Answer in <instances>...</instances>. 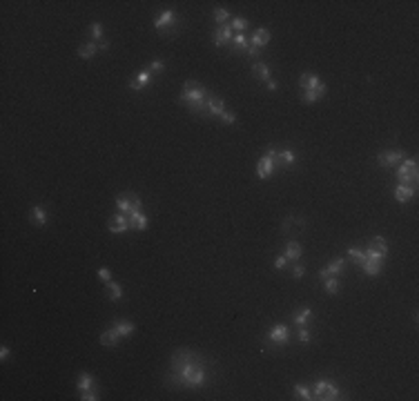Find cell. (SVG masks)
<instances>
[{
    "label": "cell",
    "instance_id": "obj_1",
    "mask_svg": "<svg viewBox=\"0 0 419 401\" xmlns=\"http://www.w3.org/2000/svg\"><path fill=\"white\" fill-rule=\"evenodd\" d=\"M208 359L190 348H181L172 354L167 372V386L183 388V390H201L210 383Z\"/></svg>",
    "mask_w": 419,
    "mask_h": 401
},
{
    "label": "cell",
    "instance_id": "obj_2",
    "mask_svg": "<svg viewBox=\"0 0 419 401\" xmlns=\"http://www.w3.org/2000/svg\"><path fill=\"white\" fill-rule=\"evenodd\" d=\"M212 96H214V94H210L201 83H196V80H185V85H183V92H181V96H178V100H181L190 111H194V114L208 116L210 98H212Z\"/></svg>",
    "mask_w": 419,
    "mask_h": 401
},
{
    "label": "cell",
    "instance_id": "obj_3",
    "mask_svg": "<svg viewBox=\"0 0 419 401\" xmlns=\"http://www.w3.org/2000/svg\"><path fill=\"white\" fill-rule=\"evenodd\" d=\"M279 150H281V147L270 145L265 154H263L261 158L257 160V176L261 178V181H267V178H272L274 169L279 167Z\"/></svg>",
    "mask_w": 419,
    "mask_h": 401
},
{
    "label": "cell",
    "instance_id": "obj_4",
    "mask_svg": "<svg viewBox=\"0 0 419 401\" xmlns=\"http://www.w3.org/2000/svg\"><path fill=\"white\" fill-rule=\"evenodd\" d=\"M312 399H319V401H334V399H341V390H339L337 383L328 381V379H319L312 388Z\"/></svg>",
    "mask_w": 419,
    "mask_h": 401
},
{
    "label": "cell",
    "instance_id": "obj_5",
    "mask_svg": "<svg viewBox=\"0 0 419 401\" xmlns=\"http://www.w3.org/2000/svg\"><path fill=\"white\" fill-rule=\"evenodd\" d=\"M419 178V167L415 158H404L397 165V181L399 185H415Z\"/></svg>",
    "mask_w": 419,
    "mask_h": 401
},
{
    "label": "cell",
    "instance_id": "obj_6",
    "mask_svg": "<svg viewBox=\"0 0 419 401\" xmlns=\"http://www.w3.org/2000/svg\"><path fill=\"white\" fill-rule=\"evenodd\" d=\"M116 209L120 214H134V212H141L143 209V200L141 196H136L134 192H123V194L116 196Z\"/></svg>",
    "mask_w": 419,
    "mask_h": 401
},
{
    "label": "cell",
    "instance_id": "obj_7",
    "mask_svg": "<svg viewBox=\"0 0 419 401\" xmlns=\"http://www.w3.org/2000/svg\"><path fill=\"white\" fill-rule=\"evenodd\" d=\"M288 341H290V328L285 323H274L265 334V343H270V346L283 348L288 346Z\"/></svg>",
    "mask_w": 419,
    "mask_h": 401
},
{
    "label": "cell",
    "instance_id": "obj_8",
    "mask_svg": "<svg viewBox=\"0 0 419 401\" xmlns=\"http://www.w3.org/2000/svg\"><path fill=\"white\" fill-rule=\"evenodd\" d=\"M299 89H301V92H321V94L328 92L325 83L314 71H303V74L299 76Z\"/></svg>",
    "mask_w": 419,
    "mask_h": 401
},
{
    "label": "cell",
    "instance_id": "obj_9",
    "mask_svg": "<svg viewBox=\"0 0 419 401\" xmlns=\"http://www.w3.org/2000/svg\"><path fill=\"white\" fill-rule=\"evenodd\" d=\"M154 29L158 31V34H163V36L174 34V31H176V11L165 9V11L154 20Z\"/></svg>",
    "mask_w": 419,
    "mask_h": 401
},
{
    "label": "cell",
    "instance_id": "obj_10",
    "mask_svg": "<svg viewBox=\"0 0 419 401\" xmlns=\"http://www.w3.org/2000/svg\"><path fill=\"white\" fill-rule=\"evenodd\" d=\"M152 78H154V74H152L147 67H143L141 71H136V74L129 78V89H132V92H143V89L152 83Z\"/></svg>",
    "mask_w": 419,
    "mask_h": 401
},
{
    "label": "cell",
    "instance_id": "obj_11",
    "mask_svg": "<svg viewBox=\"0 0 419 401\" xmlns=\"http://www.w3.org/2000/svg\"><path fill=\"white\" fill-rule=\"evenodd\" d=\"M406 158V154L401 150H386L377 156L379 167H392V165H399Z\"/></svg>",
    "mask_w": 419,
    "mask_h": 401
},
{
    "label": "cell",
    "instance_id": "obj_12",
    "mask_svg": "<svg viewBox=\"0 0 419 401\" xmlns=\"http://www.w3.org/2000/svg\"><path fill=\"white\" fill-rule=\"evenodd\" d=\"M343 270H346V258H334V261H330L325 267H321L319 270V279H328V276H341Z\"/></svg>",
    "mask_w": 419,
    "mask_h": 401
},
{
    "label": "cell",
    "instance_id": "obj_13",
    "mask_svg": "<svg viewBox=\"0 0 419 401\" xmlns=\"http://www.w3.org/2000/svg\"><path fill=\"white\" fill-rule=\"evenodd\" d=\"M107 230L114 232V234H125V232L129 230V218H127V214L116 212L114 216H111L109 221H107Z\"/></svg>",
    "mask_w": 419,
    "mask_h": 401
},
{
    "label": "cell",
    "instance_id": "obj_14",
    "mask_svg": "<svg viewBox=\"0 0 419 401\" xmlns=\"http://www.w3.org/2000/svg\"><path fill=\"white\" fill-rule=\"evenodd\" d=\"M303 225H306V221H303L301 216H285L283 218V223H281V232L283 234H288V236H294V234H299V232L303 230Z\"/></svg>",
    "mask_w": 419,
    "mask_h": 401
},
{
    "label": "cell",
    "instance_id": "obj_15",
    "mask_svg": "<svg viewBox=\"0 0 419 401\" xmlns=\"http://www.w3.org/2000/svg\"><path fill=\"white\" fill-rule=\"evenodd\" d=\"M232 38H234V31L230 29V25L216 27V29H214V34H212V43L216 45V47H225V45H230Z\"/></svg>",
    "mask_w": 419,
    "mask_h": 401
},
{
    "label": "cell",
    "instance_id": "obj_16",
    "mask_svg": "<svg viewBox=\"0 0 419 401\" xmlns=\"http://www.w3.org/2000/svg\"><path fill=\"white\" fill-rule=\"evenodd\" d=\"M417 196V185H397L395 187V200L397 203H408L410 199Z\"/></svg>",
    "mask_w": 419,
    "mask_h": 401
},
{
    "label": "cell",
    "instance_id": "obj_17",
    "mask_svg": "<svg viewBox=\"0 0 419 401\" xmlns=\"http://www.w3.org/2000/svg\"><path fill=\"white\" fill-rule=\"evenodd\" d=\"M129 230H136V232H145L147 230V225H150V221H147V214L143 212H134V214H129Z\"/></svg>",
    "mask_w": 419,
    "mask_h": 401
},
{
    "label": "cell",
    "instance_id": "obj_18",
    "mask_svg": "<svg viewBox=\"0 0 419 401\" xmlns=\"http://www.w3.org/2000/svg\"><path fill=\"white\" fill-rule=\"evenodd\" d=\"M267 43H270V29H257L252 36H250V45L252 47H257V49H263V47H267Z\"/></svg>",
    "mask_w": 419,
    "mask_h": 401
},
{
    "label": "cell",
    "instance_id": "obj_19",
    "mask_svg": "<svg viewBox=\"0 0 419 401\" xmlns=\"http://www.w3.org/2000/svg\"><path fill=\"white\" fill-rule=\"evenodd\" d=\"M111 328H114L116 332H118V337H120V339H127V337H132V334H134L136 325H134L132 321H127V319H116Z\"/></svg>",
    "mask_w": 419,
    "mask_h": 401
},
{
    "label": "cell",
    "instance_id": "obj_20",
    "mask_svg": "<svg viewBox=\"0 0 419 401\" xmlns=\"http://www.w3.org/2000/svg\"><path fill=\"white\" fill-rule=\"evenodd\" d=\"M301 254H303V248H301V243H299V241H288V243H285L283 256L288 258V261H294V263H297L299 258H301Z\"/></svg>",
    "mask_w": 419,
    "mask_h": 401
},
{
    "label": "cell",
    "instance_id": "obj_21",
    "mask_svg": "<svg viewBox=\"0 0 419 401\" xmlns=\"http://www.w3.org/2000/svg\"><path fill=\"white\" fill-rule=\"evenodd\" d=\"M29 216H31V223H34V225H38V227L47 225V221H49V214H47V209H45L43 205H34V207H31V212H29Z\"/></svg>",
    "mask_w": 419,
    "mask_h": 401
},
{
    "label": "cell",
    "instance_id": "obj_22",
    "mask_svg": "<svg viewBox=\"0 0 419 401\" xmlns=\"http://www.w3.org/2000/svg\"><path fill=\"white\" fill-rule=\"evenodd\" d=\"M314 316V312H312V307H299L297 312L292 314V323L297 325V328H301V325H308V321Z\"/></svg>",
    "mask_w": 419,
    "mask_h": 401
},
{
    "label": "cell",
    "instance_id": "obj_23",
    "mask_svg": "<svg viewBox=\"0 0 419 401\" xmlns=\"http://www.w3.org/2000/svg\"><path fill=\"white\" fill-rule=\"evenodd\" d=\"M225 102H223V98L218 96H212L210 98V107H208V116H214V118H221L223 111H225Z\"/></svg>",
    "mask_w": 419,
    "mask_h": 401
},
{
    "label": "cell",
    "instance_id": "obj_24",
    "mask_svg": "<svg viewBox=\"0 0 419 401\" xmlns=\"http://www.w3.org/2000/svg\"><path fill=\"white\" fill-rule=\"evenodd\" d=\"M294 163H297V154H294V151L290 150V147H283V150H279V167L290 169Z\"/></svg>",
    "mask_w": 419,
    "mask_h": 401
},
{
    "label": "cell",
    "instance_id": "obj_25",
    "mask_svg": "<svg viewBox=\"0 0 419 401\" xmlns=\"http://www.w3.org/2000/svg\"><path fill=\"white\" fill-rule=\"evenodd\" d=\"M252 76L259 80V83H267V80H270V65H265V62H254Z\"/></svg>",
    "mask_w": 419,
    "mask_h": 401
},
{
    "label": "cell",
    "instance_id": "obj_26",
    "mask_svg": "<svg viewBox=\"0 0 419 401\" xmlns=\"http://www.w3.org/2000/svg\"><path fill=\"white\" fill-rule=\"evenodd\" d=\"M101 343L105 348H116L120 343V337H118V332H116L114 328H109V330H105V332H101Z\"/></svg>",
    "mask_w": 419,
    "mask_h": 401
},
{
    "label": "cell",
    "instance_id": "obj_27",
    "mask_svg": "<svg viewBox=\"0 0 419 401\" xmlns=\"http://www.w3.org/2000/svg\"><path fill=\"white\" fill-rule=\"evenodd\" d=\"M98 51V43H92V40H87V43H83L78 47V56L83 58V60H92L94 56H96Z\"/></svg>",
    "mask_w": 419,
    "mask_h": 401
},
{
    "label": "cell",
    "instance_id": "obj_28",
    "mask_svg": "<svg viewBox=\"0 0 419 401\" xmlns=\"http://www.w3.org/2000/svg\"><path fill=\"white\" fill-rule=\"evenodd\" d=\"M232 51H248L250 47V38L245 34H234V38H232Z\"/></svg>",
    "mask_w": 419,
    "mask_h": 401
},
{
    "label": "cell",
    "instance_id": "obj_29",
    "mask_svg": "<svg viewBox=\"0 0 419 401\" xmlns=\"http://www.w3.org/2000/svg\"><path fill=\"white\" fill-rule=\"evenodd\" d=\"M381 267H383V263L366 258V263L361 265V270H364V274H368V276H379V274H381Z\"/></svg>",
    "mask_w": 419,
    "mask_h": 401
},
{
    "label": "cell",
    "instance_id": "obj_30",
    "mask_svg": "<svg viewBox=\"0 0 419 401\" xmlns=\"http://www.w3.org/2000/svg\"><path fill=\"white\" fill-rule=\"evenodd\" d=\"M370 250H374V252H379V254H386L388 256V241L383 239V236H372V239H370V245H368Z\"/></svg>",
    "mask_w": 419,
    "mask_h": 401
},
{
    "label": "cell",
    "instance_id": "obj_31",
    "mask_svg": "<svg viewBox=\"0 0 419 401\" xmlns=\"http://www.w3.org/2000/svg\"><path fill=\"white\" fill-rule=\"evenodd\" d=\"M107 299H109V301H120V299H123V288H120V283L107 281Z\"/></svg>",
    "mask_w": 419,
    "mask_h": 401
},
{
    "label": "cell",
    "instance_id": "obj_32",
    "mask_svg": "<svg viewBox=\"0 0 419 401\" xmlns=\"http://www.w3.org/2000/svg\"><path fill=\"white\" fill-rule=\"evenodd\" d=\"M323 290L325 294H339V290H341V283H339V276H328V279H323Z\"/></svg>",
    "mask_w": 419,
    "mask_h": 401
},
{
    "label": "cell",
    "instance_id": "obj_33",
    "mask_svg": "<svg viewBox=\"0 0 419 401\" xmlns=\"http://www.w3.org/2000/svg\"><path fill=\"white\" fill-rule=\"evenodd\" d=\"M212 18H214V22H216L218 27H223V25H230L227 20H232V13L227 11V9L216 7V9H214V13H212Z\"/></svg>",
    "mask_w": 419,
    "mask_h": 401
},
{
    "label": "cell",
    "instance_id": "obj_34",
    "mask_svg": "<svg viewBox=\"0 0 419 401\" xmlns=\"http://www.w3.org/2000/svg\"><path fill=\"white\" fill-rule=\"evenodd\" d=\"M96 383H94V377L89 372H80L78 374V390L83 392V390H89V388H94Z\"/></svg>",
    "mask_w": 419,
    "mask_h": 401
},
{
    "label": "cell",
    "instance_id": "obj_35",
    "mask_svg": "<svg viewBox=\"0 0 419 401\" xmlns=\"http://www.w3.org/2000/svg\"><path fill=\"white\" fill-rule=\"evenodd\" d=\"M248 27H250V22L245 20V18H241V16L232 18V22H230V29L236 31V34H245V29H248Z\"/></svg>",
    "mask_w": 419,
    "mask_h": 401
},
{
    "label": "cell",
    "instance_id": "obj_36",
    "mask_svg": "<svg viewBox=\"0 0 419 401\" xmlns=\"http://www.w3.org/2000/svg\"><path fill=\"white\" fill-rule=\"evenodd\" d=\"M348 256H350L352 261H355V263H357V265H359V267L364 265V263H366V258H368V256H366V252H364V250H359V248H350V250H348Z\"/></svg>",
    "mask_w": 419,
    "mask_h": 401
},
{
    "label": "cell",
    "instance_id": "obj_37",
    "mask_svg": "<svg viewBox=\"0 0 419 401\" xmlns=\"http://www.w3.org/2000/svg\"><path fill=\"white\" fill-rule=\"evenodd\" d=\"M89 38H92V43H101L103 40V25L101 22H92V25H89Z\"/></svg>",
    "mask_w": 419,
    "mask_h": 401
},
{
    "label": "cell",
    "instance_id": "obj_38",
    "mask_svg": "<svg viewBox=\"0 0 419 401\" xmlns=\"http://www.w3.org/2000/svg\"><path fill=\"white\" fill-rule=\"evenodd\" d=\"M325 94H321V92H301V100L306 102V105H312V102H316V100H321Z\"/></svg>",
    "mask_w": 419,
    "mask_h": 401
},
{
    "label": "cell",
    "instance_id": "obj_39",
    "mask_svg": "<svg viewBox=\"0 0 419 401\" xmlns=\"http://www.w3.org/2000/svg\"><path fill=\"white\" fill-rule=\"evenodd\" d=\"M147 69H150L154 76H160V74L165 71V62L160 60V58H154V60H152L150 65H147Z\"/></svg>",
    "mask_w": 419,
    "mask_h": 401
},
{
    "label": "cell",
    "instance_id": "obj_40",
    "mask_svg": "<svg viewBox=\"0 0 419 401\" xmlns=\"http://www.w3.org/2000/svg\"><path fill=\"white\" fill-rule=\"evenodd\" d=\"M294 397H297V399H301V401H310L312 399V392L308 390L306 386H294Z\"/></svg>",
    "mask_w": 419,
    "mask_h": 401
},
{
    "label": "cell",
    "instance_id": "obj_41",
    "mask_svg": "<svg viewBox=\"0 0 419 401\" xmlns=\"http://www.w3.org/2000/svg\"><path fill=\"white\" fill-rule=\"evenodd\" d=\"M98 395H101V392H98V386H94V388H89V390L80 392V399H83V401H96Z\"/></svg>",
    "mask_w": 419,
    "mask_h": 401
},
{
    "label": "cell",
    "instance_id": "obj_42",
    "mask_svg": "<svg viewBox=\"0 0 419 401\" xmlns=\"http://www.w3.org/2000/svg\"><path fill=\"white\" fill-rule=\"evenodd\" d=\"M364 252H366V256H368L370 261H379V263H386V258H388L386 254H379V252H374V250H370V248H366Z\"/></svg>",
    "mask_w": 419,
    "mask_h": 401
},
{
    "label": "cell",
    "instance_id": "obj_43",
    "mask_svg": "<svg viewBox=\"0 0 419 401\" xmlns=\"http://www.w3.org/2000/svg\"><path fill=\"white\" fill-rule=\"evenodd\" d=\"M290 274H292V279H301V276L306 274V267H303V263H294V265L290 267Z\"/></svg>",
    "mask_w": 419,
    "mask_h": 401
},
{
    "label": "cell",
    "instance_id": "obj_44",
    "mask_svg": "<svg viewBox=\"0 0 419 401\" xmlns=\"http://www.w3.org/2000/svg\"><path fill=\"white\" fill-rule=\"evenodd\" d=\"M218 120H221V123H225V125H234L236 123V114H234V111H230V109H225Z\"/></svg>",
    "mask_w": 419,
    "mask_h": 401
},
{
    "label": "cell",
    "instance_id": "obj_45",
    "mask_svg": "<svg viewBox=\"0 0 419 401\" xmlns=\"http://www.w3.org/2000/svg\"><path fill=\"white\" fill-rule=\"evenodd\" d=\"M310 339H312V334H310V330H308V325H301V328H299V341L310 343Z\"/></svg>",
    "mask_w": 419,
    "mask_h": 401
},
{
    "label": "cell",
    "instance_id": "obj_46",
    "mask_svg": "<svg viewBox=\"0 0 419 401\" xmlns=\"http://www.w3.org/2000/svg\"><path fill=\"white\" fill-rule=\"evenodd\" d=\"M96 274H98V279H101L103 283H107V281H111V272L107 270V267H98V272H96Z\"/></svg>",
    "mask_w": 419,
    "mask_h": 401
},
{
    "label": "cell",
    "instance_id": "obj_47",
    "mask_svg": "<svg viewBox=\"0 0 419 401\" xmlns=\"http://www.w3.org/2000/svg\"><path fill=\"white\" fill-rule=\"evenodd\" d=\"M288 263L290 261L283 256V254H279V256L274 258V267H276V270H285V267H288Z\"/></svg>",
    "mask_w": 419,
    "mask_h": 401
},
{
    "label": "cell",
    "instance_id": "obj_48",
    "mask_svg": "<svg viewBox=\"0 0 419 401\" xmlns=\"http://www.w3.org/2000/svg\"><path fill=\"white\" fill-rule=\"evenodd\" d=\"M9 354H11V350H9L7 346L0 348V361H7V359H9Z\"/></svg>",
    "mask_w": 419,
    "mask_h": 401
},
{
    "label": "cell",
    "instance_id": "obj_49",
    "mask_svg": "<svg viewBox=\"0 0 419 401\" xmlns=\"http://www.w3.org/2000/svg\"><path fill=\"white\" fill-rule=\"evenodd\" d=\"M259 51H261V49H257V47H252V45H250L248 51H245V53H248V58H257V56H259Z\"/></svg>",
    "mask_w": 419,
    "mask_h": 401
},
{
    "label": "cell",
    "instance_id": "obj_50",
    "mask_svg": "<svg viewBox=\"0 0 419 401\" xmlns=\"http://www.w3.org/2000/svg\"><path fill=\"white\" fill-rule=\"evenodd\" d=\"M265 85H267V89H270V92H276V89H279V83H276L274 78H270Z\"/></svg>",
    "mask_w": 419,
    "mask_h": 401
},
{
    "label": "cell",
    "instance_id": "obj_51",
    "mask_svg": "<svg viewBox=\"0 0 419 401\" xmlns=\"http://www.w3.org/2000/svg\"><path fill=\"white\" fill-rule=\"evenodd\" d=\"M101 49H103V51H107V49H109V43H107L105 38H103L101 43H98V51H101Z\"/></svg>",
    "mask_w": 419,
    "mask_h": 401
}]
</instances>
